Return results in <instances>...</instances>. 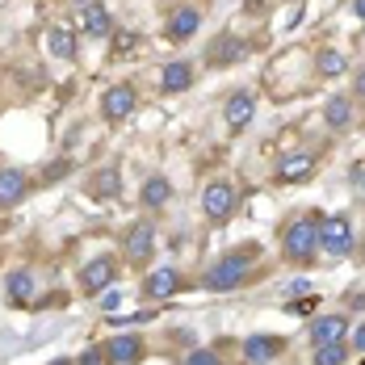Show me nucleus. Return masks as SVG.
Wrapping results in <instances>:
<instances>
[{"label": "nucleus", "mask_w": 365, "mask_h": 365, "mask_svg": "<svg viewBox=\"0 0 365 365\" xmlns=\"http://www.w3.org/2000/svg\"><path fill=\"white\" fill-rule=\"evenodd\" d=\"M282 256L290 264H311L319 256V215H302L282 231Z\"/></svg>", "instance_id": "f257e3e1"}, {"label": "nucleus", "mask_w": 365, "mask_h": 365, "mask_svg": "<svg viewBox=\"0 0 365 365\" xmlns=\"http://www.w3.org/2000/svg\"><path fill=\"white\" fill-rule=\"evenodd\" d=\"M248 277H252V252H231L202 273V286L215 294H227V290H240Z\"/></svg>", "instance_id": "f03ea898"}, {"label": "nucleus", "mask_w": 365, "mask_h": 365, "mask_svg": "<svg viewBox=\"0 0 365 365\" xmlns=\"http://www.w3.org/2000/svg\"><path fill=\"white\" fill-rule=\"evenodd\" d=\"M240 210V189L231 181H210L206 193H202V215L210 222H227L231 215Z\"/></svg>", "instance_id": "7ed1b4c3"}, {"label": "nucleus", "mask_w": 365, "mask_h": 365, "mask_svg": "<svg viewBox=\"0 0 365 365\" xmlns=\"http://www.w3.org/2000/svg\"><path fill=\"white\" fill-rule=\"evenodd\" d=\"M353 244H357V235H353V222H349V215L319 219V252L349 256V252H353Z\"/></svg>", "instance_id": "20e7f679"}, {"label": "nucleus", "mask_w": 365, "mask_h": 365, "mask_svg": "<svg viewBox=\"0 0 365 365\" xmlns=\"http://www.w3.org/2000/svg\"><path fill=\"white\" fill-rule=\"evenodd\" d=\"M122 256H126L135 269L151 264V256H155V227H151V222H130L126 235H122Z\"/></svg>", "instance_id": "39448f33"}, {"label": "nucleus", "mask_w": 365, "mask_h": 365, "mask_svg": "<svg viewBox=\"0 0 365 365\" xmlns=\"http://www.w3.org/2000/svg\"><path fill=\"white\" fill-rule=\"evenodd\" d=\"M177 290H185V277L177 264H160V269H151L143 277V298H151V302H164Z\"/></svg>", "instance_id": "423d86ee"}, {"label": "nucleus", "mask_w": 365, "mask_h": 365, "mask_svg": "<svg viewBox=\"0 0 365 365\" xmlns=\"http://www.w3.org/2000/svg\"><path fill=\"white\" fill-rule=\"evenodd\" d=\"M113 277H118V260H113V256H93V260L80 269V290L101 294V290L113 286Z\"/></svg>", "instance_id": "0eeeda50"}, {"label": "nucleus", "mask_w": 365, "mask_h": 365, "mask_svg": "<svg viewBox=\"0 0 365 365\" xmlns=\"http://www.w3.org/2000/svg\"><path fill=\"white\" fill-rule=\"evenodd\" d=\"M197 30H202V9H193V4H177L168 13V21H164V38L168 42H189Z\"/></svg>", "instance_id": "6e6552de"}, {"label": "nucleus", "mask_w": 365, "mask_h": 365, "mask_svg": "<svg viewBox=\"0 0 365 365\" xmlns=\"http://www.w3.org/2000/svg\"><path fill=\"white\" fill-rule=\"evenodd\" d=\"M139 106V93H135V84H113L106 88V97H101V118L106 122H122V118H130Z\"/></svg>", "instance_id": "1a4fd4ad"}, {"label": "nucleus", "mask_w": 365, "mask_h": 365, "mask_svg": "<svg viewBox=\"0 0 365 365\" xmlns=\"http://www.w3.org/2000/svg\"><path fill=\"white\" fill-rule=\"evenodd\" d=\"M143 336L139 331H122V336H113L106 340V361L110 365H139L143 361Z\"/></svg>", "instance_id": "9d476101"}, {"label": "nucleus", "mask_w": 365, "mask_h": 365, "mask_svg": "<svg viewBox=\"0 0 365 365\" xmlns=\"http://www.w3.org/2000/svg\"><path fill=\"white\" fill-rule=\"evenodd\" d=\"M193 80H197L193 63H189V59H173V63H164V72H160V93H164V97L189 93V88H193Z\"/></svg>", "instance_id": "9b49d317"}, {"label": "nucleus", "mask_w": 365, "mask_h": 365, "mask_svg": "<svg viewBox=\"0 0 365 365\" xmlns=\"http://www.w3.org/2000/svg\"><path fill=\"white\" fill-rule=\"evenodd\" d=\"M30 197V181L21 168H0V210H13Z\"/></svg>", "instance_id": "f8f14e48"}, {"label": "nucleus", "mask_w": 365, "mask_h": 365, "mask_svg": "<svg viewBox=\"0 0 365 365\" xmlns=\"http://www.w3.org/2000/svg\"><path fill=\"white\" fill-rule=\"evenodd\" d=\"M244 55H248V42H244V38L219 34L210 42V51H206V63H210V68H227V63H240Z\"/></svg>", "instance_id": "ddd939ff"}, {"label": "nucleus", "mask_w": 365, "mask_h": 365, "mask_svg": "<svg viewBox=\"0 0 365 365\" xmlns=\"http://www.w3.org/2000/svg\"><path fill=\"white\" fill-rule=\"evenodd\" d=\"M282 349H286V340H282V336H264V331H256V336L244 340V361H248V365H269Z\"/></svg>", "instance_id": "4468645a"}, {"label": "nucleus", "mask_w": 365, "mask_h": 365, "mask_svg": "<svg viewBox=\"0 0 365 365\" xmlns=\"http://www.w3.org/2000/svg\"><path fill=\"white\" fill-rule=\"evenodd\" d=\"M336 340H349V315H319L315 324H311V344L319 349V344H336Z\"/></svg>", "instance_id": "2eb2a0df"}, {"label": "nucleus", "mask_w": 365, "mask_h": 365, "mask_svg": "<svg viewBox=\"0 0 365 365\" xmlns=\"http://www.w3.org/2000/svg\"><path fill=\"white\" fill-rule=\"evenodd\" d=\"M252 113H256V97L252 93H231L227 106H222V122H227L231 135H235V130H244V126L252 122Z\"/></svg>", "instance_id": "dca6fc26"}, {"label": "nucleus", "mask_w": 365, "mask_h": 365, "mask_svg": "<svg viewBox=\"0 0 365 365\" xmlns=\"http://www.w3.org/2000/svg\"><path fill=\"white\" fill-rule=\"evenodd\" d=\"M311 173H315V155H311V151H294V155L282 160L277 181L282 185H298V181H311Z\"/></svg>", "instance_id": "f3484780"}, {"label": "nucleus", "mask_w": 365, "mask_h": 365, "mask_svg": "<svg viewBox=\"0 0 365 365\" xmlns=\"http://www.w3.org/2000/svg\"><path fill=\"white\" fill-rule=\"evenodd\" d=\"M88 193L101 197V202H118V197H122V168H118V164H106L101 173H93Z\"/></svg>", "instance_id": "a211bd4d"}, {"label": "nucleus", "mask_w": 365, "mask_h": 365, "mask_svg": "<svg viewBox=\"0 0 365 365\" xmlns=\"http://www.w3.org/2000/svg\"><path fill=\"white\" fill-rule=\"evenodd\" d=\"M80 30L88 38H113V21L101 4H84L80 9Z\"/></svg>", "instance_id": "6ab92c4d"}, {"label": "nucleus", "mask_w": 365, "mask_h": 365, "mask_svg": "<svg viewBox=\"0 0 365 365\" xmlns=\"http://www.w3.org/2000/svg\"><path fill=\"white\" fill-rule=\"evenodd\" d=\"M139 202H143L147 210H164L173 202V181L168 177H147L143 189H139Z\"/></svg>", "instance_id": "aec40b11"}, {"label": "nucleus", "mask_w": 365, "mask_h": 365, "mask_svg": "<svg viewBox=\"0 0 365 365\" xmlns=\"http://www.w3.org/2000/svg\"><path fill=\"white\" fill-rule=\"evenodd\" d=\"M324 122H328L331 130H349V122H353V97L349 93H336L324 101Z\"/></svg>", "instance_id": "412c9836"}, {"label": "nucleus", "mask_w": 365, "mask_h": 365, "mask_svg": "<svg viewBox=\"0 0 365 365\" xmlns=\"http://www.w3.org/2000/svg\"><path fill=\"white\" fill-rule=\"evenodd\" d=\"M4 290H9V298H13L17 307H26V302L34 298V273H30V269H13V273L4 277Z\"/></svg>", "instance_id": "4be33fe9"}, {"label": "nucleus", "mask_w": 365, "mask_h": 365, "mask_svg": "<svg viewBox=\"0 0 365 365\" xmlns=\"http://www.w3.org/2000/svg\"><path fill=\"white\" fill-rule=\"evenodd\" d=\"M46 46H51L55 59H76V30L72 26H55V30H46Z\"/></svg>", "instance_id": "5701e85b"}, {"label": "nucleus", "mask_w": 365, "mask_h": 365, "mask_svg": "<svg viewBox=\"0 0 365 365\" xmlns=\"http://www.w3.org/2000/svg\"><path fill=\"white\" fill-rule=\"evenodd\" d=\"M315 72H319V76H344V72H349V63H344V55H340V51L324 46V51L315 55Z\"/></svg>", "instance_id": "b1692460"}, {"label": "nucleus", "mask_w": 365, "mask_h": 365, "mask_svg": "<svg viewBox=\"0 0 365 365\" xmlns=\"http://www.w3.org/2000/svg\"><path fill=\"white\" fill-rule=\"evenodd\" d=\"M311 361H315V365H344V361H349V340H336V344H319Z\"/></svg>", "instance_id": "393cba45"}, {"label": "nucleus", "mask_w": 365, "mask_h": 365, "mask_svg": "<svg viewBox=\"0 0 365 365\" xmlns=\"http://www.w3.org/2000/svg\"><path fill=\"white\" fill-rule=\"evenodd\" d=\"M122 298H126V294H122V290H113V286H110V290H101V294H97V307H101L106 315H113V311L122 307Z\"/></svg>", "instance_id": "a878e982"}, {"label": "nucleus", "mask_w": 365, "mask_h": 365, "mask_svg": "<svg viewBox=\"0 0 365 365\" xmlns=\"http://www.w3.org/2000/svg\"><path fill=\"white\" fill-rule=\"evenodd\" d=\"M181 365H222L219 353H210V349H193V353H185Z\"/></svg>", "instance_id": "bb28decb"}, {"label": "nucleus", "mask_w": 365, "mask_h": 365, "mask_svg": "<svg viewBox=\"0 0 365 365\" xmlns=\"http://www.w3.org/2000/svg\"><path fill=\"white\" fill-rule=\"evenodd\" d=\"M135 42H139V34H135V30H113V55H126Z\"/></svg>", "instance_id": "cd10ccee"}, {"label": "nucleus", "mask_w": 365, "mask_h": 365, "mask_svg": "<svg viewBox=\"0 0 365 365\" xmlns=\"http://www.w3.org/2000/svg\"><path fill=\"white\" fill-rule=\"evenodd\" d=\"M76 365H106V344H93V349H84Z\"/></svg>", "instance_id": "c85d7f7f"}, {"label": "nucleus", "mask_w": 365, "mask_h": 365, "mask_svg": "<svg viewBox=\"0 0 365 365\" xmlns=\"http://www.w3.org/2000/svg\"><path fill=\"white\" fill-rule=\"evenodd\" d=\"M349 349H353V353H361V357H365V324H357V328L349 331Z\"/></svg>", "instance_id": "c756f323"}, {"label": "nucleus", "mask_w": 365, "mask_h": 365, "mask_svg": "<svg viewBox=\"0 0 365 365\" xmlns=\"http://www.w3.org/2000/svg\"><path fill=\"white\" fill-rule=\"evenodd\" d=\"M68 173H72V164H68V160H59L55 168H46V181H59V177H68Z\"/></svg>", "instance_id": "7c9ffc66"}, {"label": "nucleus", "mask_w": 365, "mask_h": 365, "mask_svg": "<svg viewBox=\"0 0 365 365\" xmlns=\"http://www.w3.org/2000/svg\"><path fill=\"white\" fill-rule=\"evenodd\" d=\"M349 97H361L365 101V68L361 72H353V93H349Z\"/></svg>", "instance_id": "2f4dec72"}, {"label": "nucleus", "mask_w": 365, "mask_h": 365, "mask_svg": "<svg viewBox=\"0 0 365 365\" xmlns=\"http://www.w3.org/2000/svg\"><path fill=\"white\" fill-rule=\"evenodd\" d=\"M353 13H357V17L365 21V0H353Z\"/></svg>", "instance_id": "473e14b6"}, {"label": "nucleus", "mask_w": 365, "mask_h": 365, "mask_svg": "<svg viewBox=\"0 0 365 365\" xmlns=\"http://www.w3.org/2000/svg\"><path fill=\"white\" fill-rule=\"evenodd\" d=\"M51 365H76L72 357H59V361H51Z\"/></svg>", "instance_id": "72a5a7b5"}, {"label": "nucleus", "mask_w": 365, "mask_h": 365, "mask_svg": "<svg viewBox=\"0 0 365 365\" xmlns=\"http://www.w3.org/2000/svg\"><path fill=\"white\" fill-rule=\"evenodd\" d=\"M76 4H80V9H84V4H93V0H76Z\"/></svg>", "instance_id": "f704fd0d"}]
</instances>
